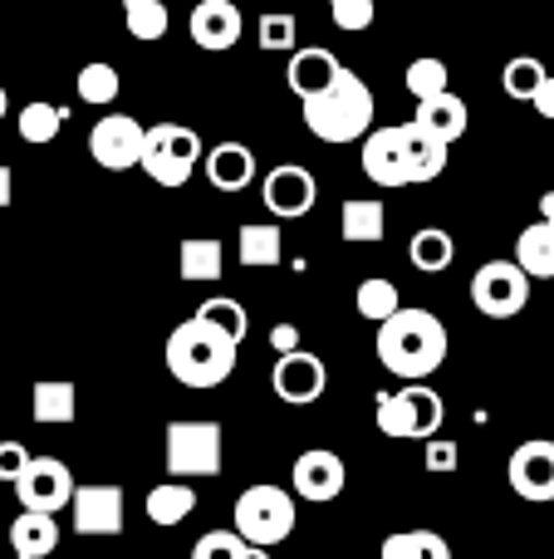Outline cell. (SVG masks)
I'll return each mask as SVG.
<instances>
[{"mask_svg": "<svg viewBox=\"0 0 554 559\" xmlns=\"http://www.w3.org/2000/svg\"><path fill=\"white\" fill-rule=\"evenodd\" d=\"M245 559H270V550H261V545H251V550H245Z\"/></svg>", "mask_w": 554, "mask_h": 559, "instance_id": "obj_47", "label": "cell"}, {"mask_svg": "<svg viewBox=\"0 0 554 559\" xmlns=\"http://www.w3.org/2000/svg\"><path fill=\"white\" fill-rule=\"evenodd\" d=\"M339 236L349 246H373L388 236V206L373 202V197H349L339 212Z\"/></svg>", "mask_w": 554, "mask_h": 559, "instance_id": "obj_24", "label": "cell"}, {"mask_svg": "<svg viewBox=\"0 0 554 559\" xmlns=\"http://www.w3.org/2000/svg\"><path fill=\"white\" fill-rule=\"evenodd\" d=\"M270 348H275V354H290V348H300V329H294V324H275L270 329Z\"/></svg>", "mask_w": 554, "mask_h": 559, "instance_id": "obj_44", "label": "cell"}, {"mask_svg": "<svg viewBox=\"0 0 554 559\" xmlns=\"http://www.w3.org/2000/svg\"><path fill=\"white\" fill-rule=\"evenodd\" d=\"M123 25H128V35H133V39L153 45V39L167 35L172 15H167L162 0H123Z\"/></svg>", "mask_w": 554, "mask_h": 559, "instance_id": "obj_31", "label": "cell"}, {"mask_svg": "<svg viewBox=\"0 0 554 559\" xmlns=\"http://www.w3.org/2000/svg\"><path fill=\"white\" fill-rule=\"evenodd\" d=\"M506 481L520 501H535V506L554 501V442H540V437L520 442L506 466Z\"/></svg>", "mask_w": 554, "mask_h": 559, "instance_id": "obj_15", "label": "cell"}, {"mask_svg": "<svg viewBox=\"0 0 554 559\" xmlns=\"http://www.w3.org/2000/svg\"><path fill=\"white\" fill-rule=\"evenodd\" d=\"M290 486L300 501H339L344 486H349V472H344V456L329 452V447H310L304 456H294V472H290Z\"/></svg>", "mask_w": 554, "mask_h": 559, "instance_id": "obj_13", "label": "cell"}, {"mask_svg": "<svg viewBox=\"0 0 554 559\" xmlns=\"http://www.w3.org/2000/svg\"><path fill=\"white\" fill-rule=\"evenodd\" d=\"M339 55L334 49H294L290 55V69H285V79H290V88L300 98H310V94H320V88H329L334 84V74H339Z\"/></svg>", "mask_w": 554, "mask_h": 559, "instance_id": "obj_23", "label": "cell"}, {"mask_svg": "<svg viewBox=\"0 0 554 559\" xmlns=\"http://www.w3.org/2000/svg\"><path fill=\"white\" fill-rule=\"evenodd\" d=\"M196 157H202V138H196L192 128L153 123L143 133V157H137V167H143L157 187H186L196 173Z\"/></svg>", "mask_w": 554, "mask_h": 559, "instance_id": "obj_6", "label": "cell"}, {"mask_svg": "<svg viewBox=\"0 0 554 559\" xmlns=\"http://www.w3.org/2000/svg\"><path fill=\"white\" fill-rule=\"evenodd\" d=\"M196 314L206 319V324H216L221 334H231L236 344L245 338V329H251V314L241 309V299H226V295H212V299H202V309Z\"/></svg>", "mask_w": 554, "mask_h": 559, "instance_id": "obj_35", "label": "cell"}, {"mask_svg": "<svg viewBox=\"0 0 554 559\" xmlns=\"http://www.w3.org/2000/svg\"><path fill=\"white\" fill-rule=\"evenodd\" d=\"M314 197H320V182H314V173H310V167H300V163L270 167V173H265V182H261L265 212H275L280 222H300V216H310Z\"/></svg>", "mask_w": 554, "mask_h": 559, "instance_id": "obj_12", "label": "cell"}, {"mask_svg": "<svg viewBox=\"0 0 554 559\" xmlns=\"http://www.w3.org/2000/svg\"><path fill=\"white\" fill-rule=\"evenodd\" d=\"M540 79H545V64H540L535 55H516L506 64V74H501V88H506L510 98H520V104H530V94L540 88Z\"/></svg>", "mask_w": 554, "mask_h": 559, "instance_id": "obj_36", "label": "cell"}, {"mask_svg": "<svg viewBox=\"0 0 554 559\" xmlns=\"http://www.w3.org/2000/svg\"><path fill=\"white\" fill-rule=\"evenodd\" d=\"M363 177L378 187H408V173H402V147H398V128H369L363 133Z\"/></svg>", "mask_w": 554, "mask_h": 559, "instance_id": "obj_18", "label": "cell"}, {"mask_svg": "<svg viewBox=\"0 0 554 559\" xmlns=\"http://www.w3.org/2000/svg\"><path fill=\"white\" fill-rule=\"evenodd\" d=\"M471 305L486 319H516L530 305V275L516 261H486L471 275Z\"/></svg>", "mask_w": 554, "mask_h": 559, "instance_id": "obj_8", "label": "cell"}, {"mask_svg": "<svg viewBox=\"0 0 554 559\" xmlns=\"http://www.w3.org/2000/svg\"><path fill=\"white\" fill-rule=\"evenodd\" d=\"M408 255L422 275H437V271H451V261H457V241H451V231H442V226H422V231L412 236Z\"/></svg>", "mask_w": 554, "mask_h": 559, "instance_id": "obj_27", "label": "cell"}, {"mask_svg": "<svg viewBox=\"0 0 554 559\" xmlns=\"http://www.w3.org/2000/svg\"><path fill=\"white\" fill-rule=\"evenodd\" d=\"M74 531L84 540H113L123 535V491L118 486H74Z\"/></svg>", "mask_w": 554, "mask_h": 559, "instance_id": "obj_14", "label": "cell"}, {"mask_svg": "<svg viewBox=\"0 0 554 559\" xmlns=\"http://www.w3.org/2000/svg\"><path fill=\"white\" fill-rule=\"evenodd\" d=\"M530 104H535V114H540V118H550V123H554V74L540 79V88L530 94Z\"/></svg>", "mask_w": 554, "mask_h": 559, "instance_id": "obj_43", "label": "cell"}, {"mask_svg": "<svg viewBox=\"0 0 554 559\" xmlns=\"http://www.w3.org/2000/svg\"><path fill=\"white\" fill-rule=\"evenodd\" d=\"M457 462H461V452H457V442H447V437H427V447H422V466L427 472H457Z\"/></svg>", "mask_w": 554, "mask_h": 559, "instance_id": "obj_40", "label": "cell"}, {"mask_svg": "<svg viewBox=\"0 0 554 559\" xmlns=\"http://www.w3.org/2000/svg\"><path fill=\"white\" fill-rule=\"evenodd\" d=\"M143 511H147V521H153V525H182L186 515L196 511V491H192V486H177V481L153 486V491H147V501H143Z\"/></svg>", "mask_w": 554, "mask_h": 559, "instance_id": "obj_28", "label": "cell"}, {"mask_svg": "<svg viewBox=\"0 0 554 559\" xmlns=\"http://www.w3.org/2000/svg\"><path fill=\"white\" fill-rule=\"evenodd\" d=\"M143 133L147 128L137 123L133 114H104L94 123V133H88V153H94V163L108 167V173H128V167H137V157H143Z\"/></svg>", "mask_w": 554, "mask_h": 559, "instance_id": "obj_10", "label": "cell"}, {"mask_svg": "<svg viewBox=\"0 0 554 559\" xmlns=\"http://www.w3.org/2000/svg\"><path fill=\"white\" fill-rule=\"evenodd\" d=\"M15 496H20V511L59 515L74 501V476H69V466L59 456H29L25 476L15 481Z\"/></svg>", "mask_w": 554, "mask_h": 559, "instance_id": "obj_9", "label": "cell"}, {"mask_svg": "<svg viewBox=\"0 0 554 559\" xmlns=\"http://www.w3.org/2000/svg\"><path fill=\"white\" fill-rule=\"evenodd\" d=\"M29 417L39 427H69L79 417V388L69 378H39L29 393Z\"/></svg>", "mask_w": 554, "mask_h": 559, "instance_id": "obj_20", "label": "cell"}, {"mask_svg": "<svg viewBox=\"0 0 554 559\" xmlns=\"http://www.w3.org/2000/svg\"><path fill=\"white\" fill-rule=\"evenodd\" d=\"M236 354H241V344L231 334H221L216 324H206L202 314L182 319L162 348L167 373L182 388H221L236 373Z\"/></svg>", "mask_w": 554, "mask_h": 559, "instance_id": "obj_2", "label": "cell"}, {"mask_svg": "<svg viewBox=\"0 0 554 559\" xmlns=\"http://www.w3.org/2000/svg\"><path fill=\"white\" fill-rule=\"evenodd\" d=\"M206 182L216 192H245L255 182V153L245 143H216L206 153Z\"/></svg>", "mask_w": 554, "mask_h": 559, "instance_id": "obj_19", "label": "cell"}, {"mask_svg": "<svg viewBox=\"0 0 554 559\" xmlns=\"http://www.w3.org/2000/svg\"><path fill=\"white\" fill-rule=\"evenodd\" d=\"M221 423H212V417H196V423H186V417H177V423H167L162 432V462H167V476L172 481H186V476H216L221 472Z\"/></svg>", "mask_w": 554, "mask_h": 559, "instance_id": "obj_4", "label": "cell"}, {"mask_svg": "<svg viewBox=\"0 0 554 559\" xmlns=\"http://www.w3.org/2000/svg\"><path fill=\"white\" fill-rule=\"evenodd\" d=\"M10 114V94H5V88H0V118H5Z\"/></svg>", "mask_w": 554, "mask_h": 559, "instance_id": "obj_48", "label": "cell"}, {"mask_svg": "<svg viewBox=\"0 0 554 559\" xmlns=\"http://www.w3.org/2000/svg\"><path fill=\"white\" fill-rule=\"evenodd\" d=\"M329 20L344 35H363V29L378 20V5H373V0H329Z\"/></svg>", "mask_w": 554, "mask_h": 559, "instance_id": "obj_38", "label": "cell"}, {"mask_svg": "<svg viewBox=\"0 0 554 559\" xmlns=\"http://www.w3.org/2000/svg\"><path fill=\"white\" fill-rule=\"evenodd\" d=\"M25 466H29L25 442H5V437H0V481L15 486L20 476H25Z\"/></svg>", "mask_w": 554, "mask_h": 559, "instance_id": "obj_42", "label": "cell"}, {"mask_svg": "<svg viewBox=\"0 0 554 559\" xmlns=\"http://www.w3.org/2000/svg\"><path fill=\"white\" fill-rule=\"evenodd\" d=\"M261 49H294V15H265Z\"/></svg>", "mask_w": 554, "mask_h": 559, "instance_id": "obj_41", "label": "cell"}, {"mask_svg": "<svg viewBox=\"0 0 554 559\" xmlns=\"http://www.w3.org/2000/svg\"><path fill=\"white\" fill-rule=\"evenodd\" d=\"M241 29H245V20H241L236 0H202V5H192V15H186V35H192V45L206 49V55L231 49L236 39H241Z\"/></svg>", "mask_w": 554, "mask_h": 559, "instance_id": "obj_16", "label": "cell"}, {"mask_svg": "<svg viewBox=\"0 0 554 559\" xmlns=\"http://www.w3.org/2000/svg\"><path fill=\"white\" fill-rule=\"evenodd\" d=\"M412 123H422L427 133H437L442 143H457V138L467 133V123H471L467 98H457L451 88H442V94H432V98H418V114H412Z\"/></svg>", "mask_w": 554, "mask_h": 559, "instance_id": "obj_21", "label": "cell"}, {"mask_svg": "<svg viewBox=\"0 0 554 559\" xmlns=\"http://www.w3.org/2000/svg\"><path fill=\"white\" fill-rule=\"evenodd\" d=\"M10 197H15V177H10V167L0 163V206H10Z\"/></svg>", "mask_w": 554, "mask_h": 559, "instance_id": "obj_45", "label": "cell"}, {"mask_svg": "<svg viewBox=\"0 0 554 559\" xmlns=\"http://www.w3.org/2000/svg\"><path fill=\"white\" fill-rule=\"evenodd\" d=\"M398 147H402V173H408V187L412 182H437V177L447 173L451 143H442V138L427 133L422 123H398Z\"/></svg>", "mask_w": 554, "mask_h": 559, "instance_id": "obj_17", "label": "cell"}, {"mask_svg": "<svg viewBox=\"0 0 554 559\" xmlns=\"http://www.w3.org/2000/svg\"><path fill=\"white\" fill-rule=\"evenodd\" d=\"M294 525H300L294 496L280 491V486H245V491L236 496V535H241L245 545L270 550V545L290 540Z\"/></svg>", "mask_w": 554, "mask_h": 559, "instance_id": "obj_5", "label": "cell"}, {"mask_svg": "<svg viewBox=\"0 0 554 559\" xmlns=\"http://www.w3.org/2000/svg\"><path fill=\"white\" fill-rule=\"evenodd\" d=\"M383 559H451V545L437 531H398L383 540Z\"/></svg>", "mask_w": 554, "mask_h": 559, "instance_id": "obj_30", "label": "cell"}, {"mask_svg": "<svg viewBox=\"0 0 554 559\" xmlns=\"http://www.w3.org/2000/svg\"><path fill=\"white\" fill-rule=\"evenodd\" d=\"M516 265L530 280H554V226L535 222L516 236Z\"/></svg>", "mask_w": 554, "mask_h": 559, "instance_id": "obj_26", "label": "cell"}, {"mask_svg": "<svg viewBox=\"0 0 554 559\" xmlns=\"http://www.w3.org/2000/svg\"><path fill=\"white\" fill-rule=\"evenodd\" d=\"M59 128H64V108H55V104H25L20 108V138L25 143H55L59 138Z\"/></svg>", "mask_w": 554, "mask_h": 559, "instance_id": "obj_33", "label": "cell"}, {"mask_svg": "<svg viewBox=\"0 0 554 559\" xmlns=\"http://www.w3.org/2000/svg\"><path fill=\"white\" fill-rule=\"evenodd\" d=\"M393 309H402L398 285H393V280H383V275L363 280V285H359V314L369 319V324H383V319H388Z\"/></svg>", "mask_w": 554, "mask_h": 559, "instance_id": "obj_34", "label": "cell"}, {"mask_svg": "<svg viewBox=\"0 0 554 559\" xmlns=\"http://www.w3.org/2000/svg\"><path fill=\"white\" fill-rule=\"evenodd\" d=\"M300 108H304V128H310L320 143H359L373 128V114H378L373 88L363 84L353 69H339L334 84L300 98Z\"/></svg>", "mask_w": 554, "mask_h": 559, "instance_id": "obj_3", "label": "cell"}, {"mask_svg": "<svg viewBox=\"0 0 554 559\" xmlns=\"http://www.w3.org/2000/svg\"><path fill=\"white\" fill-rule=\"evenodd\" d=\"M270 388L280 403L290 407H310L324 397L329 388V368H324L320 354H304V348H290V354L275 358V373H270Z\"/></svg>", "mask_w": 554, "mask_h": 559, "instance_id": "obj_11", "label": "cell"}, {"mask_svg": "<svg viewBox=\"0 0 554 559\" xmlns=\"http://www.w3.org/2000/svg\"><path fill=\"white\" fill-rule=\"evenodd\" d=\"M442 417H447V403L432 393L427 383H408L398 393H378V432L383 437H412V442H427L437 437Z\"/></svg>", "mask_w": 554, "mask_h": 559, "instance_id": "obj_7", "label": "cell"}, {"mask_svg": "<svg viewBox=\"0 0 554 559\" xmlns=\"http://www.w3.org/2000/svg\"><path fill=\"white\" fill-rule=\"evenodd\" d=\"M442 88H447V64L432 59V55L412 59L408 64V94L412 98H432V94H442Z\"/></svg>", "mask_w": 554, "mask_h": 559, "instance_id": "obj_37", "label": "cell"}, {"mask_svg": "<svg viewBox=\"0 0 554 559\" xmlns=\"http://www.w3.org/2000/svg\"><path fill=\"white\" fill-rule=\"evenodd\" d=\"M540 222H550V226H554V192L540 197Z\"/></svg>", "mask_w": 554, "mask_h": 559, "instance_id": "obj_46", "label": "cell"}, {"mask_svg": "<svg viewBox=\"0 0 554 559\" xmlns=\"http://www.w3.org/2000/svg\"><path fill=\"white\" fill-rule=\"evenodd\" d=\"M285 255V241H280V226H241V265H251V271H270V265H280Z\"/></svg>", "mask_w": 554, "mask_h": 559, "instance_id": "obj_29", "label": "cell"}, {"mask_svg": "<svg viewBox=\"0 0 554 559\" xmlns=\"http://www.w3.org/2000/svg\"><path fill=\"white\" fill-rule=\"evenodd\" d=\"M177 271H182L186 285H212V280L226 275V246L216 236H186L177 246Z\"/></svg>", "mask_w": 554, "mask_h": 559, "instance_id": "obj_22", "label": "cell"}, {"mask_svg": "<svg viewBox=\"0 0 554 559\" xmlns=\"http://www.w3.org/2000/svg\"><path fill=\"white\" fill-rule=\"evenodd\" d=\"M245 550H251V545L236 531H212L192 545V559H245Z\"/></svg>", "mask_w": 554, "mask_h": 559, "instance_id": "obj_39", "label": "cell"}, {"mask_svg": "<svg viewBox=\"0 0 554 559\" xmlns=\"http://www.w3.org/2000/svg\"><path fill=\"white\" fill-rule=\"evenodd\" d=\"M378 364L388 368L393 378L402 383H422L432 378L442 364H447V324H442L432 309H393L388 319L378 324Z\"/></svg>", "mask_w": 554, "mask_h": 559, "instance_id": "obj_1", "label": "cell"}, {"mask_svg": "<svg viewBox=\"0 0 554 559\" xmlns=\"http://www.w3.org/2000/svg\"><path fill=\"white\" fill-rule=\"evenodd\" d=\"M118 88H123V79H118V69L108 64V59H88L84 69H79V98L94 108H108L118 98Z\"/></svg>", "mask_w": 554, "mask_h": 559, "instance_id": "obj_32", "label": "cell"}, {"mask_svg": "<svg viewBox=\"0 0 554 559\" xmlns=\"http://www.w3.org/2000/svg\"><path fill=\"white\" fill-rule=\"evenodd\" d=\"M10 550L20 559H49L59 550V525L45 511H20L10 525Z\"/></svg>", "mask_w": 554, "mask_h": 559, "instance_id": "obj_25", "label": "cell"}]
</instances>
